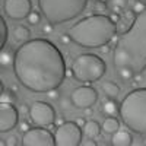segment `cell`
Returning a JSON list of instances; mask_svg holds the SVG:
<instances>
[{"label": "cell", "instance_id": "cell-1", "mask_svg": "<svg viewBox=\"0 0 146 146\" xmlns=\"http://www.w3.org/2000/svg\"><path fill=\"white\" fill-rule=\"evenodd\" d=\"M13 72L18 82L32 92L57 89L66 78V58L54 42L34 38L15 53Z\"/></svg>", "mask_w": 146, "mask_h": 146}, {"label": "cell", "instance_id": "cell-2", "mask_svg": "<svg viewBox=\"0 0 146 146\" xmlns=\"http://www.w3.org/2000/svg\"><path fill=\"white\" fill-rule=\"evenodd\" d=\"M113 64L115 70L126 67L135 75L146 70V9L136 15L130 28L117 38Z\"/></svg>", "mask_w": 146, "mask_h": 146}, {"label": "cell", "instance_id": "cell-3", "mask_svg": "<svg viewBox=\"0 0 146 146\" xmlns=\"http://www.w3.org/2000/svg\"><path fill=\"white\" fill-rule=\"evenodd\" d=\"M72 41L83 48H100L110 44L117 34V23L105 15H88L72 25L67 31Z\"/></svg>", "mask_w": 146, "mask_h": 146}, {"label": "cell", "instance_id": "cell-4", "mask_svg": "<svg viewBox=\"0 0 146 146\" xmlns=\"http://www.w3.org/2000/svg\"><path fill=\"white\" fill-rule=\"evenodd\" d=\"M123 124L137 135H146V88L129 92L118 108Z\"/></svg>", "mask_w": 146, "mask_h": 146}, {"label": "cell", "instance_id": "cell-5", "mask_svg": "<svg viewBox=\"0 0 146 146\" xmlns=\"http://www.w3.org/2000/svg\"><path fill=\"white\" fill-rule=\"evenodd\" d=\"M89 0H38V7L53 25L69 22L85 10Z\"/></svg>", "mask_w": 146, "mask_h": 146}, {"label": "cell", "instance_id": "cell-6", "mask_svg": "<svg viewBox=\"0 0 146 146\" xmlns=\"http://www.w3.org/2000/svg\"><path fill=\"white\" fill-rule=\"evenodd\" d=\"M70 70L78 82L91 86V83L100 80L104 76L107 64L96 54H80L72 62Z\"/></svg>", "mask_w": 146, "mask_h": 146}, {"label": "cell", "instance_id": "cell-7", "mask_svg": "<svg viewBox=\"0 0 146 146\" xmlns=\"http://www.w3.org/2000/svg\"><path fill=\"white\" fill-rule=\"evenodd\" d=\"M56 146H79L82 140V130L76 121H66L58 126L56 133Z\"/></svg>", "mask_w": 146, "mask_h": 146}, {"label": "cell", "instance_id": "cell-8", "mask_svg": "<svg viewBox=\"0 0 146 146\" xmlns=\"http://www.w3.org/2000/svg\"><path fill=\"white\" fill-rule=\"evenodd\" d=\"M29 117L31 121L36 126L47 127L48 124L54 123L56 120V111L51 104L44 101H34L29 105Z\"/></svg>", "mask_w": 146, "mask_h": 146}, {"label": "cell", "instance_id": "cell-9", "mask_svg": "<svg viewBox=\"0 0 146 146\" xmlns=\"http://www.w3.org/2000/svg\"><path fill=\"white\" fill-rule=\"evenodd\" d=\"M21 145L23 146H56V137L47 127H31L23 133Z\"/></svg>", "mask_w": 146, "mask_h": 146}, {"label": "cell", "instance_id": "cell-10", "mask_svg": "<svg viewBox=\"0 0 146 146\" xmlns=\"http://www.w3.org/2000/svg\"><path fill=\"white\" fill-rule=\"evenodd\" d=\"M70 101L76 108H88L92 107L96 101H98V94L96 91L88 85H83L76 89H73V92L70 94Z\"/></svg>", "mask_w": 146, "mask_h": 146}, {"label": "cell", "instance_id": "cell-11", "mask_svg": "<svg viewBox=\"0 0 146 146\" xmlns=\"http://www.w3.org/2000/svg\"><path fill=\"white\" fill-rule=\"evenodd\" d=\"M19 124V111L13 104L0 102V131L6 133Z\"/></svg>", "mask_w": 146, "mask_h": 146}, {"label": "cell", "instance_id": "cell-12", "mask_svg": "<svg viewBox=\"0 0 146 146\" xmlns=\"http://www.w3.org/2000/svg\"><path fill=\"white\" fill-rule=\"evenodd\" d=\"M3 9L10 19H23L28 18V15L32 12V2L31 0H5Z\"/></svg>", "mask_w": 146, "mask_h": 146}, {"label": "cell", "instance_id": "cell-13", "mask_svg": "<svg viewBox=\"0 0 146 146\" xmlns=\"http://www.w3.org/2000/svg\"><path fill=\"white\" fill-rule=\"evenodd\" d=\"M133 143V136L127 130H117L111 135V145L113 146H130Z\"/></svg>", "mask_w": 146, "mask_h": 146}, {"label": "cell", "instance_id": "cell-14", "mask_svg": "<svg viewBox=\"0 0 146 146\" xmlns=\"http://www.w3.org/2000/svg\"><path fill=\"white\" fill-rule=\"evenodd\" d=\"M101 129L102 127H100L98 121L89 120V121H86V124L83 127V133L88 139H98L101 136Z\"/></svg>", "mask_w": 146, "mask_h": 146}, {"label": "cell", "instance_id": "cell-15", "mask_svg": "<svg viewBox=\"0 0 146 146\" xmlns=\"http://www.w3.org/2000/svg\"><path fill=\"white\" fill-rule=\"evenodd\" d=\"M13 62H15V53L10 47H3L2 51H0V66L3 69H7L10 66H13Z\"/></svg>", "mask_w": 146, "mask_h": 146}, {"label": "cell", "instance_id": "cell-16", "mask_svg": "<svg viewBox=\"0 0 146 146\" xmlns=\"http://www.w3.org/2000/svg\"><path fill=\"white\" fill-rule=\"evenodd\" d=\"M102 130L107 135H113L114 131H117L120 129V121L114 117V115H108L104 121H102Z\"/></svg>", "mask_w": 146, "mask_h": 146}, {"label": "cell", "instance_id": "cell-17", "mask_svg": "<svg viewBox=\"0 0 146 146\" xmlns=\"http://www.w3.org/2000/svg\"><path fill=\"white\" fill-rule=\"evenodd\" d=\"M29 36H31L29 28L23 27V25H19L13 29V38L16 42H22V44L27 42V41H29Z\"/></svg>", "mask_w": 146, "mask_h": 146}, {"label": "cell", "instance_id": "cell-18", "mask_svg": "<svg viewBox=\"0 0 146 146\" xmlns=\"http://www.w3.org/2000/svg\"><path fill=\"white\" fill-rule=\"evenodd\" d=\"M101 89H102V92L108 96V98H115V96L120 94V86H118L115 82H113V80L104 82Z\"/></svg>", "mask_w": 146, "mask_h": 146}, {"label": "cell", "instance_id": "cell-19", "mask_svg": "<svg viewBox=\"0 0 146 146\" xmlns=\"http://www.w3.org/2000/svg\"><path fill=\"white\" fill-rule=\"evenodd\" d=\"M118 108H120V105L111 98V100L104 101V104H102V113L105 115H115V114H118Z\"/></svg>", "mask_w": 146, "mask_h": 146}, {"label": "cell", "instance_id": "cell-20", "mask_svg": "<svg viewBox=\"0 0 146 146\" xmlns=\"http://www.w3.org/2000/svg\"><path fill=\"white\" fill-rule=\"evenodd\" d=\"M18 101L16 94H13L12 91H2L0 94V102H7V104H15Z\"/></svg>", "mask_w": 146, "mask_h": 146}, {"label": "cell", "instance_id": "cell-21", "mask_svg": "<svg viewBox=\"0 0 146 146\" xmlns=\"http://www.w3.org/2000/svg\"><path fill=\"white\" fill-rule=\"evenodd\" d=\"M7 41V25L5 22V18L0 16V45L5 47Z\"/></svg>", "mask_w": 146, "mask_h": 146}, {"label": "cell", "instance_id": "cell-22", "mask_svg": "<svg viewBox=\"0 0 146 146\" xmlns=\"http://www.w3.org/2000/svg\"><path fill=\"white\" fill-rule=\"evenodd\" d=\"M41 15H42V13H40L38 9H36V10H32L31 13L28 15V18H27L28 23H29V25H32V27H36V25H38V23L41 22Z\"/></svg>", "mask_w": 146, "mask_h": 146}, {"label": "cell", "instance_id": "cell-23", "mask_svg": "<svg viewBox=\"0 0 146 146\" xmlns=\"http://www.w3.org/2000/svg\"><path fill=\"white\" fill-rule=\"evenodd\" d=\"M117 75L120 76V79H123L124 82H127V80H131L133 78H135V73H133L131 70H129V69H126V67L117 69Z\"/></svg>", "mask_w": 146, "mask_h": 146}, {"label": "cell", "instance_id": "cell-24", "mask_svg": "<svg viewBox=\"0 0 146 146\" xmlns=\"http://www.w3.org/2000/svg\"><path fill=\"white\" fill-rule=\"evenodd\" d=\"M145 9H146V5H143V3L140 2V0H135V3L131 5V10L135 12L136 15H139L140 12H143Z\"/></svg>", "mask_w": 146, "mask_h": 146}, {"label": "cell", "instance_id": "cell-25", "mask_svg": "<svg viewBox=\"0 0 146 146\" xmlns=\"http://www.w3.org/2000/svg\"><path fill=\"white\" fill-rule=\"evenodd\" d=\"M31 129V123L28 120H23V121H19V124H18V130L21 133H27L28 130Z\"/></svg>", "mask_w": 146, "mask_h": 146}, {"label": "cell", "instance_id": "cell-26", "mask_svg": "<svg viewBox=\"0 0 146 146\" xmlns=\"http://www.w3.org/2000/svg\"><path fill=\"white\" fill-rule=\"evenodd\" d=\"M94 12H100V13H102V12H107V3L104 2H96L94 3Z\"/></svg>", "mask_w": 146, "mask_h": 146}, {"label": "cell", "instance_id": "cell-27", "mask_svg": "<svg viewBox=\"0 0 146 146\" xmlns=\"http://www.w3.org/2000/svg\"><path fill=\"white\" fill-rule=\"evenodd\" d=\"M53 31H54V25L53 23H44V25L41 27V34H44V35H50V34H53Z\"/></svg>", "mask_w": 146, "mask_h": 146}, {"label": "cell", "instance_id": "cell-28", "mask_svg": "<svg viewBox=\"0 0 146 146\" xmlns=\"http://www.w3.org/2000/svg\"><path fill=\"white\" fill-rule=\"evenodd\" d=\"M47 96H48V100H50V101H58V100H60V94H58L57 89L48 91V92H47Z\"/></svg>", "mask_w": 146, "mask_h": 146}, {"label": "cell", "instance_id": "cell-29", "mask_svg": "<svg viewBox=\"0 0 146 146\" xmlns=\"http://www.w3.org/2000/svg\"><path fill=\"white\" fill-rule=\"evenodd\" d=\"M60 42H62L63 45H69L73 41H72V36L69 34H62V35H60Z\"/></svg>", "mask_w": 146, "mask_h": 146}, {"label": "cell", "instance_id": "cell-30", "mask_svg": "<svg viewBox=\"0 0 146 146\" xmlns=\"http://www.w3.org/2000/svg\"><path fill=\"white\" fill-rule=\"evenodd\" d=\"M6 143H7V146H18V145H19V142H18V136L10 135V136L6 139Z\"/></svg>", "mask_w": 146, "mask_h": 146}, {"label": "cell", "instance_id": "cell-31", "mask_svg": "<svg viewBox=\"0 0 146 146\" xmlns=\"http://www.w3.org/2000/svg\"><path fill=\"white\" fill-rule=\"evenodd\" d=\"M123 15H124V18L127 19V21H130V22H133V21H135V12H133V10H126V12H123Z\"/></svg>", "mask_w": 146, "mask_h": 146}, {"label": "cell", "instance_id": "cell-32", "mask_svg": "<svg viewBox=\"0 0 146 146\" xmlns=\"http://www.w3.org/2000/svg\"><path fill=\"white\" fill-rule=\"evenodd\" d=\"M100 51L104 53V54H108L110 51H111V45H110V44H104V45H101V47H100Z\"/></svg>", "mask_w": 146, "mask_h": 146}, {"label": "cell", "instance_id": "cell-33", "mask_svg": "<svg viewBox=\"0 0 146 146\" xmlns=\"http://www.w3.org/2000/svg\"><path fill=\"white\" fill-rule=\"evenodd\" d=\"M110 19H111L114 23H118L120 21H121V16L118 15V13H114V12H113V13L111 15H110Z\"/></svg>", "mask_w": 146, "mask_h": 146}, {"label": "cell", "instance_id": "cell-34", "mask_svg": "<svg viewBox=\"0 0 146 146\" xmlns=\"http://www.w3.org/2000/svg\"><path fill=\"white\" fill-rule=\"evenodd\" d=\"M19 113L21 114H28L29 115V105H21V108H19Z\"/></svg>", "mask_w": 146, "mask_h": 146}, {"label": "cell", "instance_id": "cell-35", "mask_svg": "<svg viewBox=\"0 0 146 146\" xmlns=\"http://www.w3.org/2000/svg\"><path fill=\"white\" fill-rule=\"evenodd\" d=\"M76 124H78L80 129H83L85 124H86V120H85L83 117H79V118H76Z\"/></svg>", "mask_w": 146, "mask_h": 146}, {"label": "cell", "instance_id": "cell-36", "mask_svg": "<svg viewBox=\"0 0 146 146\" xmlns=\"http://www.w3.org/2000/svg\"><path fill=\"white\" fill-rule=\"evenodd\" d=\"M80 145H82V146H96L98 143L94 142V139H89V140H86V142H80Z\"/></svg>", "mask_w": 146, "mask_h": 146}, {"label": "cell", "instance_id": "cell-37", "mask_svg": "<svg viewBox=\"0 0 146 146\" xmlns=\"http://www.w3.org/2000/svg\"><path fill=\"white\" fill-rule=\"evenodd\" d=\"M111 10L114 12V13H118V15H121V13H123V7H120V6H117V5H113Z\"/></svg>", "mask_w": 146, "mask_h": 146}, {"label": "cell", "instance_id": "cell-38", "mask_svg": "<svg viewBox=\"0 0 146 146\" xmlns=\"http://www.w3.org/2000/svg\"><path fill=\"white\" fill-rule=\"evenodd\" d=\"M85 117H92V114H94V110H92V107H88V108H85Z\"/></svg>", "mask_w": 146, "mask_h": 146}, {"label": "cell", "instance_id": "cell-39", "mask_svg": "<svg viewBox=\"0 0 146 146\" xmlns=\"http://www.w3.org/2000/svg\"><path fill=\"white\" fill-rule=\"evenodd\" d=\"M64 123H66V121H64L63 117H56V120H54V124H57V126H62Z\"/></svg>", "mask_w": 146, "mask_h": 146}, {"label": "cell", "instance_id": "cell-40", "mask_svg": "<svg viewBox=\"0 0 146 146\" xmlns=\"http://www.w3.org/2000/svg\"><path fill=\"white\" fill-rule=\"evenodd\" d=\"M114 5H117L120 7H124L126 6V0H114Z\"/></svg>", "mask_w": 146, "mask_h": 146}, {"label": "cell", "instance_id": "cell-41", "mask_svg": "<svg viewBox=\"0 0 146 146\" xmlns=\"http://www.w3.org/2000/svg\"><path fill=\"white\" fill-rule=\"evenodd\" d=\"M18 89H19V88H18L16 83H12V85H10V91L13 92V94H18Z\"/></svg>", "mask_w": 146, "mask_h": 146}, {"label": "cell", "instance_id": "cell-42", "mask_svg": "<svg viewBox=\"0 0 146 146\" xmlns=\"http://www.w3.org/2000/svg\"><path fill=\"white\" fill-rule=\"evenodd\" d=\"M135 80H136V82H139V83H140V82L143 80V76H142V73H137V75H135Z\"/></svg>", "mask_w": 146, "mask_h": 146}, {"label": "cell", "instance_id": "cell-43", "mask_svg": "<svg viewBox=\"0 0 146 146\" xmlns=\"http://www.w3.org/2000/svg\"><path fill=\"white\" fill-rule=\"evenodd\" d=\"M60 107H62V108H69V102L67 101H62V102H60Z\"/></svg>", "mask_w": 146, "mask_h": 146}, {"label": "cell", "instance_id": "cell-44", "mask_svg": "<svg viewBox=\"0 0 146 146\" xmlns=\"http://www.w3.org/2000/svg\"><path fill=\"white\" fill-rule=\"evenodd\" d=\"M130 85H131V88H133V89H136V88L139 86V82H136V80H135V82H131Z\"/></svg>", "mask_w": 146, "mask_h": 146}, {"label": "cell", "instance_id": "cell-45", "mask_svg": "<svg viewBox=\"0 0 146 146\" xmlns=\"http://www.w3.org/2000/svg\"><path fill=\"white\" fill-rule=\"evenodd\" d=\"M98 2H104V3H107V2H108V0H98Z\"/></svg>", "mask_w": 146, "mask_h": 146}, {"label": "cell", "instance_id": "cell-46", "mask_svg": "<svg viewBox=\"0 0 146 146\" xmlns=\"http://www.w3.org/2000/svg\"><path fill=\"white\" fill-rule=\"evenodd\" d=\"M140 2H142L143 5H146V0H140Z\"/></svg>", "mask_w": 146, "mask_h": 146}]
</instances>
